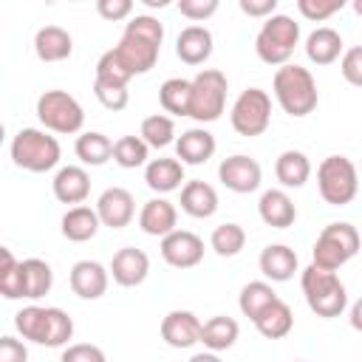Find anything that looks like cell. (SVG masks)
<instances>
[{
    "mask_svg": "<svg viewBox=\"0 0 362 362\" xmlns=\"http://www.w3.org/2000/svg\"><path fill=\"white\" fill-rule=\"evenodd\" d=\"M229 82L218 68H204L192 76V96H189V116L195 122H215L226 107Z\"/></svg>",
    "mask_w": 362,
    "mask_h": 362,
    "instance_id": "obj_8",
    "label": "cell"
},
{
    "mask_svg": "<svg viewBox=\"0 0 362 362\" xmlns=\"http://www.w3.org/2000/svg\"><path fill=\"white\" fill-rule=\"evenodd\" d=\"M274 96L280 102V107L288 113V116H308L317 102H320V93H317V82L311 76L308 68L303 65H283L274 71Z\"/></svg>",
    "mask_w": 362,
    "mask_h": 362,
    "instance_id": "obj_2",
    "label": "cell"
},
{
    "mask_svg": "<svg viewBox=\"0 0 362 362\" xmlns=\"http://www.w3.org/2000/svg\"><path fill=\"white\" fill-rule=\"evenodd\" d=\"M175 54L187 65H201L212 54V34L204 25H187L175 40Z\"/></svg>",
    "mask_w": 362,
    "mask_h": 362,
    "instance_id": "obj_21",
    "label": "cell"
},
{
    "mask_svg": "<svg viewBox=\"0 0 362 362\" xmlns=\"http://www.w3.org/2000/svg\"><path fill=\"white\" fill-rule=\"evenodd\" d=\"M96 215L102 226L124 229L136 215V201L124 187H107L96 201Z\"/></svg>",
    "mask_w": 362,
    "mask_h": 362,
    "instance_id": "obj_13",
    "label": "cell"
},
{
    "mask_svg": "<svg viewBox=\"0 0 362 362\" xmlns=\"http://www.w3.org/2000/svg\"><path fill=\"white\" fill-rule=\"evenodd\" d=\"M317 187L325 204L331 206H345L354 201L359 189V173L351 158L345 156H328L317 167Z\"/></svg>",
    "mask_w": 362,
    "mask_h": 362,
    "instance_id": "obj_7",
    "label": "cell"
},
{
    "mask_svg": "<svg viewBox=\"0 0 362 362\" xmlns=\"http://www.w3.org/2000/svg\"><path fill=\"white\" fill-rule=\"evenodd\" d=\"M96 79H99V82H110V85H124V88H127V82L133 79V74H130V68L122 62V57L116 54V48H110V51H105V54L99 57V62H96Z\"/></svg>",
    "mask_w": 362,
    "mask_h": 362,
    "instance_id": "obj_40",
    "label": "cell"
},
{
    "mask_svg": "<svg viewBox=\"0 0 362 362\" xmlns=\"http://www.w3.org/2000/svg\"><path fill=\"white\" fill-rule=\"evenodd\" d=\"M359 232L356 226H351L348 221H337V223H328L314 249H311V257H314V266L317 269H325V272H337L342 263H348L356 252H359Z\"/></svg>",
    "mask_w": 362,
    "mask_h": 362,
    "instance_id": "obj_6",
    "label": "cell"
},
{
    "mask_svg": "<svg viewBox=\"0 0 362 362\" xmlns=\"http://www.w3.org/2000/svg\"><path fill=\"white\" fill-rule=\"evenodd\" d=\"M139 136L147 141V147L161 150V147H167V144L175 141V124H173L170 116L153 113V116H147V119L141 122V133H139Z\"/></svg>",
    "mask_w": 362,
    "mask_h": 362,
    "instance_id": "obj_39",
    "label": "cell"
},
{
    "mask_svg": "<svg viewBox=\"0 0 362 362\" xmlns=\"http://www.w3.org/2000/svg\"><path fill=\"white\" fill-rule=\"evenodd\" d=\"M274 300H280V297H277V291H274L269 283H263V280H252V283H246V286L240 288L238 305H240L243 317H249V320L255 322V320H257Z\"/></svg>",
    "mask_w": 362,
    "mask_h": 362,
    "instance_id": "obj_32",
    "label": "cell"
},
{
    "mask_svg": "<svg viewBox=\"0 0 362 362\" xmlns=\"http://www.w3.org/2000/svg\"><path fill=\"white\" fill-rule=\"evenodd\" d=\"M300 42V23L288 14H272L255 37V51L266 65H288L294 48Z\"/></svg>",
    "mask_w": 362,
    "mask_h": 362,
    "instance_id": "obj_4",
    "label": "cell"
},
{
    "mask_svg": "<svg viewBox=\"0 0 362 362\" xmlns=\"http://www.w3.org/2000/svg\"><path fill=\"white\" fill-rule=\"evenodd\" d=\"M300 286H303L308 308L317 317H325V320L339 317L345 311V305H348V291H345L342 280L334 272L317 269L314 263L300 274Z\"/></svg>",
    "mask_w": 362,
    "mask_h": 362,
    "instance_id": "obj_3",
    "label": "cell"
},
{
    "mask_svg": "<svg viewBox=\"0 0 362 362\" xmlns=\"http://www.w3.org/2000/svg\"><path fill=\"white\" fill-rule=\"evenodd\" d=\"M34 51L42 62H62L74 51V40L65 28L59 25H45L34 34Z\"/></svg>",
    "mask_w": 362,
    "mask_h": 362,
    "instance_id": "obj_24",
    "label": "cell"
},
{
    "mask_svg": "<svg viewBox=\"0 0 362 362\" xmlns=\"http://www.w3.org/2000/svg\"><path fill=\"white\" fill-rule=\"evenodd\" d=\"M99 226H102V221H99V215H96V209H90V206H71L65 215H62V235L68 238V240H74V243H85V240H90L96 232H99Z\"/></svg>",
    "mask_w": 362,
    "mask_h": 362,
    "instance_id": "obj_27",
    "label": "cell"
},
{
    "mask_svg": "<svg viewBox=\"0 0 362 362\" xmlns=\"http://www.w3.org/2000/svg\"><path fill=\"white\" fill-rule=\"evenodd\" d=\"M0 294L6 300H20L25 297V288H23V260H14L11 249H0Z\"/></svg>",
    "mask_w": 362,
    "mask_h": 362,
    "instance_id": "obj_36",
    "label": "cell"
},
{
    "mask_svg": "<svg viewBox=\"0 0 362 362\" xmlns=\"http://www.w3.org/2000/svg\"><path fill=\"white\" fill-rule=\"evenodd\" d=\"M255 328H257L266 339H283V337L294 328V314H291L288 303L274 300V303L255 320Z\"/></svg>",
    "mask_w": 362,
    "mask_h": 362,
    "instance_id": "obj_29",
    "label": "cell"
},
{
    "mask_svg": "<svg viewBox=\"0 0 362 362\" xmlns=\"http://www.w3.org/2000/svg\"><path fill=\"white\" fill-rule=\"evenodd\" d=\"M74 337V320L62 311V308H45L42 317V328H40V339L37 345L45 348H59Z\"/></svg>",
    "mask_w": 362,
    "mask_h": 362,
    "instance_id": "obj_30",
    "label": "cell"
},
{
    "mask_svg": "<svg viewBox=\"0 0 362 362\" xmlns=\"http://www.w3.org/2000/svg\"><path fill=\"white\" fill-rule=\"evenodd\" d=\"M161 42H164V25L150 14H136L124 25V34L116 45V54L122 57V62L136 76V74H147L156 65Z\"/></svg>",
    "mask_w": 362,
    "mask_h": 362,
    "instance_id": "obj_1",
    "label": "cell"
},
{
    "mask_svg": "<svg viewBox=\"0 0 362 362\" xmlns=\"http://www.w3.org/2000/svg\"><path fill=\"white\" fill-rule=\"evenodd\" d=\"M181 209L192 218H209L218 209V192L206 181H187L181 187Z\"/></svg>",
    "mask_w": 362,
    "mask_h": 362,
    "instance_id": "obj_26",
    "label": "cell"
},
{
    "mask_svg": "<svg viewBox=\"0 0 362 362\" xmlns=\"http://www.w3.org/2000/svg\"><path fill=\"white\" fill-rule=\"evenodd\" d=\"M274 175H277V181L283 184V187H303L305 181H308V175H311V161H308V156L305 153H300V150H283L280 156H277V161H274Z\"/></svg>",
    "mask_w": 362,
    "mask_h": 362,
    "instance_id": "obj_28",
    "label": "cell"
},
{
    "mask_svg": "<svg viewBox=\"0 0 362 362\" xmlns=\"http://www.w3.org/2000/svg\"><path fill=\"white\" fill-rule=\"evenodd\" d=\"M201 320L192 311H170L161 320V339L170 348H192L195 342H201Z\"/></svg>",
    "mask_w": 362,
    "mask_h": 362,
    "instance_id": "obj_14",
    "label": "cell"
},
{
    "mask_svg": "<svg viewBox=\"0 0 362 362\" xmlns=\"http://www.w3.org/2000/svg\"><path fill=\"white\" fill-rule=\"evenodd\" d=\"M51 286H54V272L45 260H40V257L23 260V288H25L28 300L45 297L51 291Z\"/></svg>",
    "mask_w": 362,
    "mask_h": 362,
    "instance_id": "obj_35",
    "label": "cell"
},
{
    "mask_svg": "<svg viewBox=\"0 0 362 362\" xmlns=\"http://www.w3.org/2000/svg\"><path fill=\"white\" fill-rule=\"evenodd\" d=\"M144 3H147V6H153V8H156V6H158V8H164V6H167V0H144Z\"/></svg>",
    "mask_w": 362,
    "mask_h": 362,
    "instance_id": "obj_52",
    "label": "cell"
},
{
    "mask_svg": "<svg viewBox=\"0 0 362 362\" xmlns=\"http://www.w3.org/2000/svg\"><path fill=\"white\" fill-rule=\"evenodd\" d=\"M238 334H240L238 322L232 317H223V314L221 317H212V320H206L201 325V342H204V348H209L215 354L232 348L235 339H238Z\"/></svg>",
    "mask_w": 362,
    "mask_h": 362,
    "instance_id": "obj_31",
    "label": "cell"
},
{
    "mask_svg": "<svg viewBox=\"0 0 362 362\" xmlns=\"http://www.w3.org/2000/svg\"><path fill=\"white\" fill-rule=\"evenodd\" d=\"M42 317H45V308H40V305H25L23 311L14 314V328L23 334V339L37 342V339H40V328H42Z\"/></svg>",
    "mask_w": 362,
    "mask_h": 362,
    "instance_id": "obj_41",
    "label": "cell"
},
{
    "mask_svg": "<svg viewBox=\"0 0 362 362\" xmlns=\"http://www.w3.org/2000/svg\"><path fill=\"white\" fill-rule=\"evenodd\" d=\"M345 42L339 37V31L328 28V25H320L314 28L308 37H305V57L314 62V65H331L339 59Z\"/></svg>",
    "mask_w": 362,
    "mask_h": 362,
    "instance_id": "obj_23",
    "label": "cell"
},
{
    "mask_svg": "<svg viewBox=\"0 0 362 362\" xmlns=\"http://www.w3.org/2000/svg\"><path fill=\"white\" fill-rule=\"evenodd\" d=\"M37 119L54 133H79L85 124V110L71 93L45 90L37 99Z\"/></svg>",
    "mask_w": 362,
    "mask_h": 362,
    "instance_id": "obj_9",
    "label": "cell"
},
{
    "mask_svg": "<svg viewBox=\"0 0 362 362\" xmlns=\"http://www.w3.org/2000/svg\"><path fill=\"white\" fill-rule=\"evenodd\" d=\"M147 141L141 136H122L113 141V161L119 167H127V170H136L141 164H147Z\"/></svg>",
    "mask_w": 362,
    "mask_h": 362,
    "instance_id": "obj_37",
    "label": "cell"
},
{
    "mask_svg": "<svg viewBox=\"0 0 362 362\" xmlns=\"http://www.w3.org/2000/svg\"><path fill=\"white\" fill-rule=\"evenodd\" d=\"M59 362H107L105 359V351L90 345V342H76V345H68L59 356Z\"/></svg>",
    "mask_w": 362,
    "mask_h": 362,
    "instance_id": "obj_45",
    "label": "cell"
},
{
    "mask_svg": "<svg viewBox=\"0 0 362 362\" xmlns=\"http://www.w3.org/2000/svg\"><path fill=\"white\" fill-rule=\"evenodd\" d=\"M74 150H76V158L82 164H90V167H102L107 158H113V141L105 133H96V130L82 133L76 139Z\"/></svg>",
    "mask_w": 362,
    "mask_h": 362,
    "instance_id": "obj_34",
    "label": "cell"
},
{
    "mask_svg": "<svg viewBox=\"0 0 362 362\" xmlns=\"http://www.w3.org/2000/svg\"><path fill=\"white\" fill-rule=\"evenodd\" d=\"M342 6H345V0H328V3H320V0H297L300 14L308 17V20H314V23L328 20L331 14L342 11Z\"/></svg>",
    "mask_w": 362,
    "mask_h": 362,
    "instance_id": "obj_43",
    "label": "cell"
},
{
    "mask_svg": "<svg viewBox=\"0 0 362 362\" xmlns=\"http://www.w3.org/2000/svg\"><path fill=\"white\" fill-rule=\"evenodd\" d=\"M297 362H303V359H297Z\"/></svg>",
    "mask_w": 362,
    "mask_h": 362,
    "instance_id": "obj_54",
    "label": "cell"
},
{
    "mask_svg": "<svg viewBox=\"0 0 362 362\" xmlns=\"http://www.w3.org/2000/svg\"><path fill=\"white\" fill-rule=\"evenodd\" d=\"M51 187H54L57 201H62V204H76V206H79V204L90 195V175H88L82 167L68 164V167H59V170H57Z\"/></svg>",
    "mask_w": 362,
    "mask_h": 362,
    "instance_id": "obj_19",
    "label": "cell"
},
{
    "mask_svg": "<svg viewBox=\"0 0 362 362\" xmlns=\"http://www.w3.org/2000/svg\"><path fill=\"white\" fill-rule=\"evenodd\" d=\"M93 96L107 110H124L127 99H130L124 85H110V82H99V79H93Z\"/></svg>",
    "mask_w": 362,
    "mask_h": 362,
    "instance_id": "obj_42",
    "label": "cell"
},
{
    "mask_svg": "<svg viewBox=\"0 0 362 362\" xmlns=\"http://www.w3.org/2000/svg\"><path fill=\"white\" fill-rule=\"evenodd\" d=\"M96 11L105 20H124L133 11V3L130 0H99L96 3Z\"/></svg>",
    "mask_w": 362,
    "mask_h": 362,
    "instance_id": "obj_48",
    "label": "cell"
},
{
    "mask_svg": "<svg viewBox=\"0 0 362 362\" xmlns=\"http://www.w3.org/2000/svg\"><path fill=\"white\" fill-rule=\"evenodd\" d=\"M209 246L221 255V257H235L243 246H246V232L240 223H221L212 229V238H209Z\"/></svg>",
    "mask_w": 362,
    "mask_h": 362,
    "instance_id": "obj_38",
    "label": "cell"
},
{
    "mask_svg": "<svg viewBox=\"0 0 362 362\" xmlns=\"http://www.w3.org/2000/svg\"><path fill=\"white\" fill-rule=\"evenodd\" d=\"M178 11L187 17V20H206L218 11V0H181L178 3Z\"/></svg>",
    "mask_w": 362,
    "mask_h": 362,
    "instance_id": "obj_46",
    "label": "cell"
},
{
    "mask_svg": "<svg viewBox=\"0 0 362 362\" xmlns=\"http://www.w3.org/2000/svg\"><path fill=\"white\" fill-rule=\"evenodd\" d=\"M147 272H150V257H147L141 249H136V246L119 249V252L113 255V260H110V274H113V280H116L119 286H124V288L141 286L144 277H147Z\"/></svg>",
    "mask_w": 362,
    "mask_h": 362,
    "instance_id": "obj_15",
    "label": "cell"
},
{
    "mask_svg": "<svg viewBox=\"0 0 362 362\" xmlns=\"http://www.w3.org/2000/svg\"><path fill=\"white\" fill-rule=\"evenodd\" d=\"M229 122H232L235 133H240L246 139L266 133V127L272 122V99H269V93L263 88H246L235 99Z\"/></svg>",
    "mask_w": 362,
    "mask_h": 362,
    "instance_id": "obj_10",
    "label": "cell"
},
{
    "mask_svg": "<svg viewBox=\"0 0 362 362\" xmlns=\"http://www.w3.org/2000/svg\"><path fill=\"white\" fill-rule=\"evenodd\" d=\"M189 362H221V356L215 351H201V354L189 356Z\"/></svg>",
    "mask_w": 362,
    "mask_h": 362,
    "instance_id": "obj_51",
    "label": "cell"
},
{
    "mask_svg": "<svg viewBox=\"0 0 362 362\" xmlns=\"http://www.w3.org/2000/svg\"><path fill=\"white\" fill-rule=\"evenodd\" d=\"M354 11H356V14H362V0H354Z\"/></svg>",
    "mask_w": 362,
    "mask_h": 362,
    "instance_id": "obj_53",
    "label": "cell"
},
{
    "mask_svg": "<svg viewBox=\"0 0 362 362\" xmlns=\"http://www.w3.org/2000/svg\"><path fill=\"white\" fill-rule=\"evenodd\" d=\"M215 153V136L204 127H189L175 139V158L181 164H206Z\"/></svg>",
    "mask_w": 362,
    "mask_h": 362,
    "instance_id": "obj_16",
    "label": "cell"
},
{
    "mask_svg": "<svg viewBox=\"0 0 362 362\" xmlns=\"http://www.w3.org/2000/svg\"><path fill=\"white\" fill-rule=\"evenodd\" d=\"M144 181L153 192H173L184 181V164L178 158H153L144 167Z\"/></svg>",
    "mask_w": 362,
    "mask_h": 362,
    "instance_id": "obj_25",
    "label": "cell"
},
{
    "mask_svg": "<svg viewBox=\"0 0 362 362\" xmlns=\"http://www.w3.org/2000/svg\"><path fill=\"white\" fill-rule=\"evenodd\" d=\"M175 223H178V212L167 198H150L139 212L141 232L153 238H167L170 232H175Z\"/></svg>",
    "mask_w": 362,
    "mask_h": 362,
    "instance_id": "obj_18",
    "label": "cell"
},
{
    "mask_svg": "<svg viewBox=\"0 0 362 362\" xmlns=\"http://www.w3.org/2000/svg\"><path fill=\"white\" fill-rule=\"evenodd\" d=\"M238 6L249 17H272L277 8V0H238Z\"/></svg>",
    "mask_w": 362,
    "mask_h": 362,
    "instance_id": "obj_49",
    "label": "cell"
},
{
    "mask_svg": "<svg viewBox=\"0 0 362 362\" xmlns=\"http://www.w3.org/2000/svg\"><path fill=\"white\" fill-rule=\"evenodd\" d=\"M348 320H351V325H354L356 331H362V297L351 305V317H348Z\"/></svg>",
    "mask_w": 362,
    "mask_h": 362,
    "instance_id": "obj_50",
    "label": "cell"
},
{
    "mask_svg": "<svg viewBox=\"0 0 362 362\" xmlns=\"http://www.w3.org/2000/svg\"><path fill=\"white\" fill-rule=\"evenodd\" d=\"M260 221L272 229H288L297 221V206L283 189H266L257 201Z\"/></svg>",
    "mask_w": 362,
    "mask_h": 362,
    "instance_id": "obj_20",
    "label": "cell"
},
{
    "mask_svg": "<svg viewBox=\"0 0 362 362\" xmlns=\"http://www.w3.org/2000/svg\"><path fill=\"white\" fill-rule=\"evenodd\" d=\"M339 71H342V79L348 85H356L362 88V45H354L342 54V62H339Z\"/></svg>",
    "mask_w": 362,
    "mask_h": 362,
    "instance_id": "obj_44",
    "label": "cell"
},
{
    "mask_svg": "<svg viewBox=\"0 0 362 362\" xmlns=\"http://www.w3.org/2000/svg\"><path fill=\"white\" fill-rule=\"evenodd\" d=\"M11 158L28 173H48L59 164V141L37 127H23L11 139Z\"/></svg>",
    "mask_w": 362,
    "mask_h": 362,
    "instance_id": "obj_5",
    "label": "cell"
},
{
    "mask_svg": "<svg viewBox=\"0 0 362 362\" xmlns=\"http://www.w3.org/2000/svg\"><path fill=\"white\" fill-rule=\"evenodd\" d=\"M0 362H28V348L14 337H0Z\"/></svg>",
    "mask_w": 362,
    "mask_h": 362,
    "instance_id": "obj_47",
    "label": "cell"
},
{
    "mask_svg": "<svg viewBox=\"0 0 362 362\" xmlns=\"http://www.w3.org/2000/svg\"><path fill=\"white\" fill-rule=\"evenodd\" d=\"M260 272L272 283H286L297 272V252L288 249L286 243H269L260 252Z\"/></svg>",
    "mask_w": 362,
    "mask_h": 362,
    "instance_id": "obj_22",
    "label": "cell"
},
{
    "mask_svg": "<svg viewBox=\"0 0 362 362\" xmlns=\"http://www.w3.org/2000/svg\"><path fill=\"white\" fill-rule=\"evenodd\" d=\"M218 178L226 189L246 195V192H255L260 187V164L252 156L235 153L218 164Z\"/></svg>",
    "mask_w": 362,
    "mask_h": 362,
    "instance_id": "obj_11",
    "label": "cell"
},
{
    "mask_svg": "<svg viewBox=\"0 0 362 362\" xmlns=\"http://www.w3.org/2000/svg\"><path fill=\"white\" fill-rule=\"evenodd\" d=\"M161 257L173 269H192L204 260V240L195 232L175 229L167 238H161Z\"/></svg>",
    "mask_w": 362,
    "mask_h": 362,
    "instance_id": "obj_12",
    "label": "cell"
},
{
    "mask_svg": "<svg viewBox=\"0 0 362 362\" xmlns=\"http://www.w3.org/2000/svg\"><path fill=\"white\" fill-rule=\"evenodd\" d=\"M71 288L82 300H96L107 291V269L96 260H79L71 266Z\"/></svg>",
    "mask_w": 362,
    "mask_h": 362,
    "instance_id": "obj_17",
    "label": "cell"
},
{
    "mask_svg": "<svg viewBox=\"0 0 362 362\" xmlns=\"http://www.w3.org/2000/svg\"><path fill=\"white\" fill-rule=\"evenodd\" d=\"M189 96H192V79L173 76L158 88V102L173 116H189Z\"/></svg>",
    "mask_w": 362,
    "mask_h": 362,
    "instance_id": "obj_33",
    "label": "cell"
}]
</instances>
